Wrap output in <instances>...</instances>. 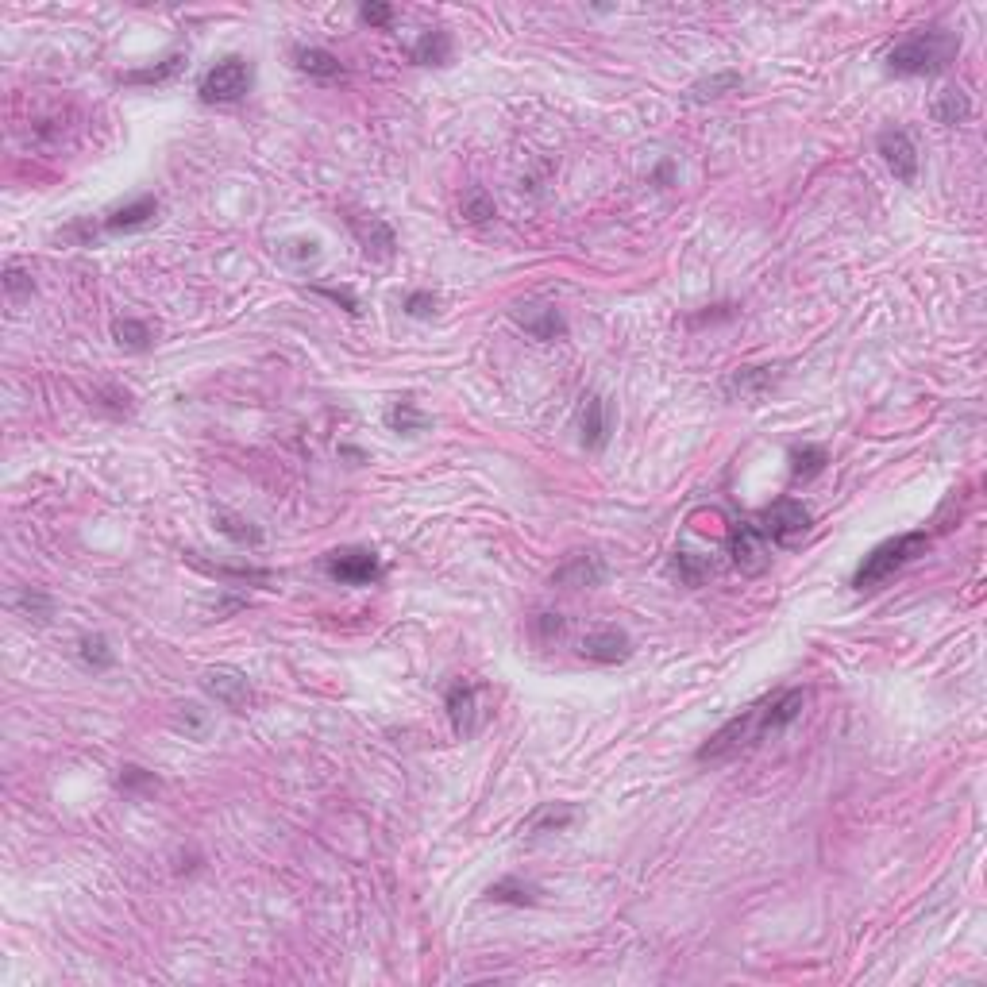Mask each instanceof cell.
Masks as SVG:
<instances>
[{
    "instance_id": "5b68a950",
    "label": "cell",
    "mask_w": 987,
    "mask_h": 987,
    "mask_svg": "<svg viewBox=\"0 0 987 987\" xmlns=\"http://www.w3.org/2000/svg\"><path fill=\"white\" fill-rule=\"evenodd\" d=\"M760 533L783 548H795L802 536L810 533V509L795 498H779L760 513Z\"/></svg>"
},
{
    "instance_id": "d6986e66",
    "label": "cell",
    "mask_w": 987,
    "mask_h": 987,
    "mask_svg": "<svg viewBox=\"0 0 987 987\" xmlns=\"http://www.w3.org/2000/svg\"><path fill=\"white\" fill-rule=\"evenodd\" d=\"M294 62L301 74H309V78L317 81H336L344 74V66H340V58L332 51H324V47H297L294 51Z\"/></svg>"
},
{
    "instance_id": "f546056e",
    "label": "cell",
    "mask_w": 987,
    "mask_h": 987,
    "mask_svg": "<svg viewBox=\"0 0 987 987\" xmlns=\"http://www.w3.org/2000/svg\"><path fill=\"white\" fill-rule=\"evenodd\" d=\"M16 610L27 617V621H35V625H47L51 621V598L43 594V590H35V587H24L20 594H16Z\"/></svg>"
},
{
    "instance_id": "9c48e42d",
    "label": "cell",
    "mask_w": 987,
    "mask_h": 987,
    "mask_svg": "<svg viewBox=\"0 0 987 987\" xmlns=\"http://www.w3.org/2000/svg\"><path fill=\"white\" fill-rule=\"evenodd\" d=\"M876 147H880V159L887 162V170L895 174V182H903V186L918 182V147H914L910 132L887 128V132H880Z\"/></svg>"
},
{
    "instance_id": "7c38bea8",
    "label": "cell",
    "mask_w": 987,
    "mask_h": 987,
    "mask_svg": "<svg viewBox=\"0 0 987 987\" xmlns=\"http://www.w3.org/2000/svg\"><path fill=\"white\" fill-rule=\"evenodd\" d=\"M606 583V560L598 552H575L552 571V587L563 590H590Z\"/></svg>"
},
{
    "instance_id": "3957f363",
    "label": "cell",
    "mask_w": 987,
    "mask_h": 987,
    "mask_svg": "<svg viewBox=\"0 0 987 987\" xmlns=\"http://www.w3.org/2000/svg\"><path fill=\"white\" fill-rule=\"evenodd\" d=\"M926 548H930V536L926 533H903V536H891V540L876 544V548L860 560V567H856L853 590H876L880 583H887L895 571H903L907 563L918 560Z\"/></svg>"
},
{
    "instance_id": "83f0119b",
    "label": "cell",
    "mask_w": 987,
    "mask_h": 987,
    "mask_svg": "<svg viewBox=\"0 0 987 987\" xmlns=\"http://www.w3.org/2000/svg\"><path fill=\"white\" fill-rule=\"evenodd\" d=\"M78 656L85 667H93V671H108V667L116 664V652L108 648V641L101 633H89V637H81L78 641Z\"/></svg>"
},
{
    "instance_id": "d4e9b609",
    "label": "cell",
    "mask_w": 987,
    "mask_h": 987,
    "mask_svg": "<svg viewBox=\"0 0 987 987\" xmlns=\"http://www.w3.org/2000/svg\"><path fill=\"white\" fill-rule=\"evenodd\" d=\"M671 571L679 575V583L702 587V583L714 575V560H710V556H698V552H675V556H671Z\"/></svg>"
},
{
    "instance_id": "603a6c76",
    "label": "cell",
    "mask_w": 987,
    "mask_h": 987,
    "mask_svg": "<svg viewBox=\"0 0 987 987\" xmlns=\"http://www.w3.org/2000/svg\"><path fill=\"white\" fill-rule=\"evenodd\" d=\"M536 895L540 891H536L533 883H521L517 876H506V880L486 887V903H506V907H533Z\"/></svg>"
},
{
    "instance_id": "ab89813d",
    "label": "cell",
    "mask_w": 987,
    "mask_h": 987,
    "mask_svg": "<svg viewBox=\"0 0 987 987\" xmlns=\"http://www.w3.org/2000/svg\"><path fill=\"white\" fill-rule=\"evenodd\" d=\"M321 294H324V297H332V301H344V309H347V313H359V305H355V297L347 294V290H324V286H321Z\"/></svg>"
},
{
    "instance_id": "f35d334b",
    "label": "cell",
    "mask_w": 987,
    "mask_h": 987,
    "mask_svg": "<svg viewBox=\"0 0 987 987\" xmlns=\"http://www.w3.org/2000/svg\"><path fill=\"white\" fill-rule=\"evenodd\" d=\"M563 617H556V614H540L536 617V633H544V637H563Z\"/></svg>"
},
{
    "instance_id": "30bf717a",
    "label": "cell",
    "mask_w": 987,
    "mask_h": 987,
    "mask_svg": "<svg viewBox=\"0 0 987 987\" xmlns=\"http://www.w3.org/2000/svg\"><path fill=\"white\" fill-rule=\"evenodd\" d=\"M779 382H783V371H779V367H737V371L721 382V390H725V398L729 401L756 405V401L768 398Z\"/></svg>"
},
{
    "instance_id": "9a60e30c",
    "label": "cell",
    "mask_w": 987,
    "mask_h": 987,
    "mask_svg": "<svg viewBox=\"0 0 987 987\" xmlns=\"http://www.w3.org/2000/svg\"><path fill=\"white\" fill-rule=\"evenodd\" d=\"M351 232H355V240H359V247H363V255H367V259H378V263L394 259V251H398V236H394V228H390L382 216H367V220L351 216Z\"/></svg>"
},
{
    "instance_id": "2e32d148",
    "label": "cell",
    "mask_w": 987,
    "mask_h": 987,
    "mask_svg": "<svg viewBox=\"0 0 987 987\" xmlns=\"http://www.w3.org/2000/svg\"><path fill=\"white\" fill-rule=\"evenodd\" d=\"M579 432H583V444L590 452H602L610 444V405L598 394H587L579 405Z\"/></svg>"
},
{
    "instance_id": "4316f807",
    "label": "cell",
    "mask_w": 987,
    "mask_h": 987,
    "mask_svg": "<svg viewBox=\"0 0 987 987\" xmlns=\"http://www.w3.org/2000/svg\"><path fill=\"white\" fill-rule=\"evenodd\" d=\"M112 336H116V344L124 347V351H147V347L155 344V332H151V324L132 321V317H124V321L112 324Z\"/></svg>"
},
{
    "instance_id": "836d02e7",
    "label": "cell",
    "mask_w": 987,
    "mask_h": 987,
    "mask_svg": "<svg viewBox=\"0 0 987 987\" xmlns=\"http://www.w3.org/2000/svg\"><path fill=\"white\" fill-rule=\"evenodd\" d=\"M116 787H120L124 795H139V791H155L159 779H155V772H147V768L128 764V768H120V775H116Z\"/></svg>"
},
{
    "instance_id": "ba28073f",
    "label": "cell",
    "mask_w": 987,
    "mask_h": 987,
    "mask_svg": "<svg viewBox=\"0 0 987 987\" xmlns=\"http://www.w3.org/2000/svg\"><path fill=\"white\" fill-rule=\"evenodd\" d=\"M201 687H205V694H213L224 710H232V714H247L255 706V691H251L247 675L236 671V667H209L201 675Z\"/></svg>"
},
{
    "instance_id": "74e56055",
    "label": "cell",
    "mask_w": 987,
    "mask_h": 987,
    "mask_svg": "<svg viewBox=\"0 0 987 987\" xmlns=\"http://www.w3.org/2000/svg\"><path fill=\"white\" fill-rule=\"evenodd\" d=\"M359 20L371 27H386L394 20V8H390V4H363V8H359Z\"/></svg>"
},
{
    "instance_id": "d590c367",
    "label": "cell",
    "mask_w": 987,
    "mask_h": 987,
    "mask_svg": "<svg viewBox=\"0 0 987 987\" xmlns=\"http://www.w3.org/2000/svg\"><path fill=\"white\" fill-rule=\"evenodd\" d=\"M4 294H8L12 305H20L24 297H31V274L20 270L16 263H12V267H4Z\"/></svg>"
},
{
    "instance_id": "52a82bcc",
    "label": "cell",
    "mask_w": 987,
    "mask_h": 987,
    "mask_svg": "<svg viewBox=\"0 0 987 987\" xmlns=\"http://www.w3.org/2000/svg\"><path fill=\"white\" fill-rule=\"evenodd\" d=\"M729 556H733V567L741 575H764L772 567V544H768V536L760 533V525L737 521L729 529Z\"/></svg>"
},
{
    "instance_id": "ffe728a7",
    "label": "cell",
    "mask_w": 987,
    "mask_h": 987,
    "mask_svg": "<svg viewBox=\"0 0 987 987\" xmlns=\"http://www.w3.org/2000/svg\"><path fill=\"white\" fill-rule=\"evenodd\" d=\"M413 62L417 66H448L452 62V35L448 31H440V27H432L425 31L417 43H413Z\"/></svg>"
},
{
    "instance_id": "5bb4252c",
    "label": "cell",
    "mask_w": 987,
    "mask_h": 987,
    "mask_svg": "<svg viewBox=\"0 0 987 987\" xmlns=\"http://www.w3.org/2000/svg\"><path fill=\"white\" fill-rule=\"evenodd\" d=\"M579 656L590 664H625L633 656V641L621 629H594L579 641Z\"/></svg>"
},
{
    "instance_id": "cb8c5ba5",
    "label": "cell",
    "mask_w": 987,
    "mask_h": 987,
    "mask_svg": "<svg viewBox=\"0 0 987 987\" xmlns=\"http://www.w3.org/2000/svg\"><path fill=\"white\" fill-rule=\"evenodd\" d=\"M386 425H390V432H398V436H417V432L428 428V417L417 409L413 398H398L386 409Z\"/></svg>"
},
{
    "instance_id": "8d00e7d4",
    "label": "cell",
    "mask_w": 987,
    "mask_h": 987,
    "mask_svg": "<svg viewBox=\"0 0 987 987\" xmlns=\"http://www.w3.org/2000/svg\"><path fill=\"white\" fill-rule=\"evenodd\" d=\"M436 305H440V301H436V294H428V290H413V294L405 297V305H401V309H405L409 317L425 321V317H432V313H436Z\"/></svg>"
},
{
    "instance_id": "1f68e13d",
    "label": "cell",
    "mask_w": 987,
    "mask_h": 987,
    "mask_svg": "<svg viewBox=\"0 0 987 987\" xmlns=\"http://www.w3.org/2000/svg\"><path fill=\"white\" fill-rule=\"evenodd\" d=\"M178 725L186 729L189 737H197V741H201V737H209V725H213V721H209V710H205V706H197V702H182V706H178Z\"/></svg>"
},
{
    "instance_id": "4fadbf2b",
    "label": "cell",
    "mask_w": 987,
    "mask_h": 987,
    "mask_svg": "<svg viewBox=\"0 0 987 987\" xmlns=\"http://www.w3.org/2000/svg\"><path fill=\"white\" fill-rule=\"evenodd\" d=\"M444 706H448V721H452L455 737H475V729H479V687L467 683V679H455L448 694H444Z\"/></svg>"
},
{
    "instance_id": "7402d4cb",
    "label": "cell",
    "mask_w": 987,
    "mask_h": 987,
    "mask_svg": "<svg viewBox=\"0 0 987 987\" xmlns=\"http://www.w3.org/2000/svg\"><path fill=\"white\" fill-rule=\"evenodd\" d=\"M213 525L224 536H228L232 544H240V548H259V544H263V529H259V525H251V521H247V517H240V513L216 509V513H213Z\"/></svg>"
},
{
    "instance_id": "e0dca14e",
    "label": "cell",
    "mask_w": 987,
    "mask_h": 987,
    "mask_svg": "<svg viewBox=\"0 0 987 987\" xmlns=\"http://www.w3.org/2000/svg\"><path fill=\"white\" fill-rule=\"evenodd\" d=\"M155 216H159V201H155V197H135L132 205L112 209L101 228L112 232V236H120V232H139V228L155 224Z\"/></svg>"
},
{
    "instance_id": "484cf974",
    "label": "cell",
    "mask_w": 987,
    "mask_h": 987,
    "mask_svg": "<svg viewBox=\"0 0 987 987\" xmlns=\"http://www.w3.org/2000/svg\"><path fill=\"white\" fill-rule=\"evenodd\" d=\"M826 463H829V455H826V448L822 444H795L791 448V475L795 479H818L822 471H826Z\"/></svg>"
},
{
    "instance_id": "44dd1931",
    "label": "cell",
    "mask_w": 987,
    "mask_h": 987,
    "mask_svg": "<svg viewBox=\"0 0 987 987\" xmlns=\"http://www.w3.org/2000/svg\"><path fill=\"white\" fill-rule=\"evenodd\" d=\"M930 116H934L937 124H945V128H957V124H964L972 116V101H968L964 89H941L934 97V105H930Z\"/></svg>"
},
{
    "instance_id": "d6a6232c",
    "label": "cell",
    "mask_w": 987,
    "mask_h": 987,
    "mask_svg": "<svg viewBox=\"0 0 987 987\" xmlns=\"http://www.w3.org/2000/svg\"><path fill=\"white\" fill-rule=\"evenodd\" d=\"M463 216L471 220V224H486V220H494V201H490V193L482 186L467 189V197H463Z\"/></svg>"
},
{
    "instance_id": "4dcf8cb0",
    "label": "cell",
    "mask_w": 987,
    "mask_h": 987,
    "mask_svg": "<svg viewBox=\"0 0 987 987\" xmlns=\"http://www.w3.org/2000/svg\"><path fill=\"white\" fill-rule=\"evenodd\" d=\"M182 70V54H170L162 66H151V70H132V74H120L124 85H162V81H170L174 74Z\"/></svg>"
},
{
    "instance_id": "8992f818",
    "label": "cell",
    "mask_w": 987,
    "mask_h": 987,
    "mask_svg": "<svg viewBox=\"0 0 987 987\" xmlns=\"http://www.w3.org/2000/svg\"><path fill=\"white\" fill-rule=\"evenodd\" d=\"M324 571L344 587H371L382 579V560L371 548H336L324 556Z\"/></svg>"
},
{
    "instance_id": "7a4b0ae2",
    "label": "cell",
    "mask_w": 987,
    "mask_h": 987,
    "mask_svg": "<svg viewBox=\"0 0 987 987\" xmlns=\"http://www.w3.org/2000/svg\"><path fill=\"white\" fill-rule=\"evenodd\" d=\"M961 54V35L949 31V27H922L907 35L903 43H895L891 51L883 54V66L887 74L895 78H930L949 70V62Z\"/></svg>"
},
{
    "instance_id": "ac0fdd59",
    "label": "cell",
    "mask_w": 987,
    "mask_h": 987,
    "mask_svg": "<svg viewBox=\"0 0 987 987\" xmlns=\"http://www.w3.org/2000/svg\"><path fill=\"white\" fill-rule=\"evenodd\" d=\"M575 818H579V810L571 806V802H548V806H540L533 818L521 826L525 837H548V833H563V829L575 826Z\"/></svg>"
},
{
    "instance_id": "e575fe53",
    "label": "cell",
    "mask_w": 987,
    "mask_h": 987,
    "mask_svg": "<svg viewBox=\"0 0 987 987\" xmlns=\"http://www.w3.org/2000/svg\"><path fill=\"white\" fill-rule=\"evenodd\" d=\"M282 259H286V263H297V267H305V263H317V259H321V243H317V240H305V236H297V240H286V243H282Z\"/></svg>"
},
{
    "instance_id": "277c9868",
    "label": "cell",
    "mask_w": 987,
    "mask_h": 987,
    "mask_svg": "<svg viewBox=\"0 0 987 987\" xmlns=\"http://www.w3.org/2000/svg\"><path fill=\"white\" fill-rule=\"evenodd\" d=\"M255 85V66L243 54H228L216 66L205 70V78L197 81V97L205 105H236L251 93Z\"/></svg>"
},
{
    "instance_id": "f1b7e54d",
    "label": "cell",
    "mask_w": 987,
    "mask_h": 987,
    "mask_svg": "<svg viewBox=\"0 0 987 987\" xmlns=\"http://www.w3.org/2000/svg\"><path fill=\"white\" fill-rule=\"evenodd\" d=\"M745 85L741 74H733V70H725V74H714V78L698 81L691 89V101H714V97H725V93H737Z\"/></svg>"
},
{
    "instance_id": "8fae6325",
    "label": "cell",
    "mask_w": 987,
    "mask_h": 987,
    "mask_svg": "<svg viewBox=\"0 0 987 987\" xmlns=\"http://www.w3.org/2000/svg\"><path fill=\"white\" fill-rule=\"evenodd\" d=\"M513 321L521 324L533 340H540V344H556V340L567 336L563 313L556 305H548V301H521V305L513 309Z\"/></svg>"
},
{
    "instance_id": "6da1fadb",
    "label": "cell",
    "mask_w": 987,
    "mask_h": 987,
    "mask_svg": "<svg viewBox=\"0 0 987 987\" xmlns=\"http://www.w3.org/2000/svg\"><path fill=\"white\" fill-rule=\"evenodd\" d=\"M802 706H806V691H795V687H791V691L772 694V698H764V702L741 710L737 718L725 721L718 733L694 752V760H698V764H721V760H729V756H737V752H745V748L760 745L764 737L787 729L791 721L799 718Z\"/></svg>"
}]
</instances>
